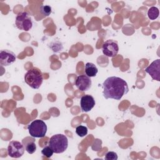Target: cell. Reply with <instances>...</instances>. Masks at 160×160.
I'll return each mask as SVG.
<instances>
[{
	"mask_svg": "<svg viewBox=\"0 0 160 160\" xmlns=\"http://www.w3.org/2000/svg\"><path fill=\"white\" fill-rule=\"evenodd\" d=\"M51 7L48 5H42L40 8V12L44 16H48L51 13Z\"/></svg>",
	"mask_w": 160,
	"mask_h": 160,
	"instance_id": "2e32d148",
	"label": "cell"
},
{
	"mask_svg": "<svg viewBox=\"0 0 160 160\" xmlns=\"http://www.w3.org/2000/svg\"><path fill=\"white\" fill-rule=\"evenodd\" d=\"M25 151V147L21 142L17 141H11L8 146V154L13 158L21 157Z\"/></svg>",
	"mask_w": 160,
	"mask_h": 160,
	"instance_id": "8992f818",
	"label": "cell"
},
{
	"mask_svg": "<svg viewBox=\"0 0 160 160\" xmlns=\"http://www.w3.org/2000/svg\"><path fill=\"white\" fill-rule=\"evenodd\" d=\"M48 145L52 149L53 152L59 154L64 152L68 146V139L67 137L62 134L53 135L48 142Z\"/></svg>",
	"mask_w": 160,
	"mask_h": 160,
	"instance_id": "3957f363",
	"label": "cell"
},
{
	"mask_svg": "<svg viewBox=\"0 0 160 160\" xmlns=\"http://www.w3.org/2000/svg\"><path fill=\"white\" fill-rule=\"evenodd\" d=\"M41 153H42V155H44V156H46V157H47V158H51V157L52 156L54 152H53L52 149L50 148V146L48 145V146H45V147L42 149Z\"/></svg>",
	"mask_w": 160,
	"mask_h": 160,
	"instance_id": "e0dca14e",
	"label": "cell"
},
{
	"mask_svg": "<svg viewBox=\"0 0 160 160\" xmlns=\"http://www.w3.org/2000/svg\"><path fill=\"white\" fill-rule=\"evenodd\" d=\"M16 59L14 53L9 50L4 49L0 52V64L1 66H9L15 62Z\"/></svg>",
	"mask_w": 160,
	"mask_h": 160,
	"instance_id": "9c48e42d",
	"label": "cell"
},
{
	"mask_svg": "<svg viewBox=\"0 0 160 160\" xmlns=\"http://www.w3.org/2000/svg\"><path fill=\"white\" fill-rule=\"evenodd\" d=\"M118 158L117 154L113 151H109L105 155L106 160H117Z\"/></svg>",
	"mask_w": 160,
	"mask_h": 160,
	"instance_id": "ac0fdd59",
	"label": "cell"
},
{
	"mask_svg": "<svg viewBox=\"0 0 160 160\" xmlns=\"http://www.w3.org/2000/svg\"><path fill=\"white\" fill-rule=\"evenodd\" d=\"M28 129L31 136L33 138H42L46 134L47 126L42 120L36 119L28 125Z\"/></svg>",
	"mask_w": 160,
	"mask_h": 160,
	"instance_id": "277c9868",
	"label": "cell"
},
{
	"mask_svg": "<svg viewBox=\"0 0 160 160\" xmlns=\"http://www.w3.org/2000/svg\"><path fill=\"white\" fill-rule=\"evenodd\" d=\"M119 51V46L116 41L112 39H108L102 45L103 54L109 58H113Z\"/></svg>",
	"mask_w": 160,
	"mask_h": 160,
	"instance_id": "52a82bcc",
	"label": "cell"
},
{
	"mask_svg": "<svg viewBox=\"0 0 160 160\" xmlns=\"http://www.w3.org/2000/svg\"><path fill=\"white\" fill-rule=\"evenodd\" d=\"M102 94L105 99L120 100L129 91L127 82L117 76L108 78L102 83Z\"/></svg>",
	"mask_w": 160,
	"mask_h": 160,
	"instance_id": "6da1fadb",
	"label": "cell"
},
{
	"mask_svg": "<svg viewBox=\"0 0 160 160\" xmlns=\"http://www.w3.org/2000/svg\"><path fill=\"white\" fill-rule=\"evenodd\" d=\"M24 81L32 89H39L42 83V74L38 68H32L28 70L25 74Z\"/></svg>",
	"mask_w": 160,
	"mask_h": 160,
	"instance_id": "7a4b0ae2",
	"label": "cell"
},
{
	"mask_svg": "<svg viewBox=\"0 0 160 160\" xmlns=\"http://www.w3.org/2000/svg\"><path fill=\"white\" fill-rule=\"evenodd\" d=\"M145 71L151 76L152 79L160 81V59H158L152 61L145 69Z\"/></svg>",
	"mask_w": 160,
	"mask_h": 160,
	"instance_id": "ba28073f",
	"label": "cell"
},
{
	"mask_svg": "<svg viewBox=\"0 0 160 160\" xmlns=\"http://www.w3.org/2000/svg\"><path fill=\"white\" fill-rule=\"evenodd\" d=\"M16 25L20 30H30L32 26V22L29 14L26 12H19L16 18Z\"/></svg>",
	"mask_w": 160,
	"mask_h": 160,
	"instance_id": "5b68a950",
	"label": "cell"
},
{
	"mask_svg": "<svg viewBox=\"0 0 160 160\" xmlns=\"http://www.w3.org/2000/svg\"><path fill=\"white\" fill-rule=\"evenodd\" d=\"M76 134L80 137H84L88 134V128L84 126H79L76 128Z\"/></svg>",
	"mask_w": 160,
	"mask_h": 160,
	"instance_id": "9a60e30c",
	"label": "cell"
},
{
	"mask_svg": "<svg viewBox=\"0 0 160 160\" xmlns=\"http://www.w3.org/2000/svg\"><path fill=\"white\" fill-rule=\"evenodd\" d=\"M98 69L96 65L92 62H87L85 65V73L88 77H94L96 76Z\"/></svg>",
	"mask_w": 160,
	"mask_h": 160,
	"instance_id": "7c38bea8",
	"label": "cell"
},
{
	"mask_svg": "<svg viewBox=\"0 0 160 160\" xmlns=\"http://www.w3.org/2000/svg\"><path fill=\"white\" fill-rule=\"evenodd\" d=\"M92 82L89 77L82 74L78 76L76 80V86L78 89L82 91L89 90L91 87Z\"/></svg>",
	"mask_w": 160,
	"mask_h": 160,
	"instance_id": "30bf717a",
	"label": "cell"
},
{
	"mask_svg": "<svg viewBox=\"0 0 160 160\" xmlns=\"http://www.w3.org/2000/svg\"><path fill=\"white\" fill-rule=\"evenodd\" d=\"M26 151L29 153V154H33L36 151V145L34 141H30L28 142L26 144L25 146Z\"/></svg>",
	"mask_w": 160,
	"mask_h": 160,
	"instance_id": "5bb4252c",
	"label": "cell"
},
{
	"mask_svg": "<svg viewBox=\"0 0 160 160\" xmlns=\"http://www.w3.org/2000/svg\"><path fill=\"white\" fill-rule=\"evenodd\" d=\"M80 105L82 111L88 112L90 111L95 106V100L92 96L86 94L81 97Z\"/></svg>",
	"mask_w": 160,
	"mask_h": 160,
	"instance_id": "8fae6325",
	"label": "cell"
},
{
	"mask_svg": "<svg viewBox=\"0 0 160 160\" xmlns=\"http://www.w3.org/2000/svg\"><path fill=\"white\" fill-rule=\"evenodd\" d=\"M159 11L158 8L155 6L151 7L148 11V16L151 20H154L159 16Z\"/></svg>",
	"mask_w": 160,
	"mask_h": 160,
	"instance_id": "4fadbf2b",
	"label": "cell"
}]
</instances>
